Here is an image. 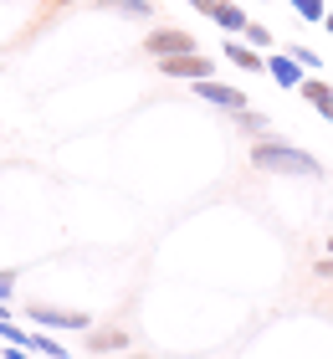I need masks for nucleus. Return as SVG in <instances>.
<instances>
[{"instance_id":"412c9836","label":"nucleus","mask_w":333,"mask_h":359,"mask_svg":"<svg viewBox=\"0 0 333 359\" xmlns=\"http://www.w3.org/2000/svg\"><path fill=\"white\" fill-rule=\"evenodd\" d=\"M6 359H31V354H26V344H6Z\"/></svg>"},{"instance_id":"4468645a","label":"nucleus","mask_w":333,"mask_h":359,"mask_svg":"<svg viewBox=\"0 0 333 359\" xmlns=\"http://www.w3.org/2000/svg\"><path fill=\"white\" fill-rule=\"evenodd\" d=\"M26 349H31V354H52V359H67V349L57 344V339H46V334H31V339H26Z\"/></svg>"},{"instance_id":"20e7f679","label":"nucleus","mask_w":333,"mask_h":359,"mask_svg":"<svg viewBox=\"0 0 333 359\" xmlns=\"http://www.w3.org/2000/svg\"><path fill=\"white\" fill-rule=\"evenodd\" d=\"M195 97H200V103H210V108H226V113H241V108H252L241 88H231V83H215V77L195 83Z\"/></svg>"},{"instance_id":"b1692460","label":"nucleus","mask_w":333,"mask_h":359,"mask_svg":"<svg viewBox=\"0 0 333 359\" xmlns=\"http://www.w3.org/2000/svg\"><path fill=\"white\" fill-rule=\"evenodd\" d=\"M328 252H333V236H328Z\"/></svg>"},{"instance_id":"0eeeda50","label":"nucleus","mask_w":333,"mask_h":359,"mask_svg":"<svg viewBox=\"0 0 333 359\" xmlns=\"http://www.w3.org/2000/svg\"><path fill=\"white\" fill-rule=\"evenodd\" d=\"M266 72H272V83L277 88H303V67H297V62L287 57V52H272V57H266Z\"/></svg>"},{"instance_id":"aec40b11","label":"nucleus","mask_w":333,"mask_h":359,"mask_svg":"<svg viewBox=\"0 0 333 359\" xmlns=\"http://www.w3.org/2000/svg\"><path fill=\"white\" fill-rule=\"evenodd\" d=\"M190 6H195L200 15H215V6H221V0H190Z\"/></svg>"},{"instance_id":"f03ea898","label":"nucleus","mask_w":333,"mask_h":359,"mask_svg":"<svg viewBox=\"0 0 333 359\" xmlns=\"http://www.w3.org/2000/svg\"><path fill=\"white\" fill-rule=\"evenodd\" d=\"M159 72L179 77V83H205V77H215V62L200 52H179V57H159Z\"/></svg>"},{"instance_id":"39448f33","label":"nucleus","mask_w":333,"mask_h":359,"mask_svg":"<svg viewBox=\"0 0 333 359\" xmlns=\"http://www.w3.org/2000/svg\"><path fill=\"white\" fill-rule=\"evenodd\" d=\"M26 313H31V323H36V329H82V334L93 329L88 313H67V308H46V303L26 308Z\"/></svg>"},{"instance_id":"6e6552de","label":"nucleus","mask_w":333,"mask_h":359,"mask_svg":"<svg viewBox=\"0 0 333 359\" xmlns=\"http://www.w3.org/2000/svg\"><path fill=\"white\" fill-rule=\"evenodd\" d=\"M128 334L123 329H88V354H123Z\"/></svg>"},{"instance_id":"f257e3e1","label":"nucleus","mask_w":333,"mask_h":359,"mask_svg":"<svg viewBox=\"0 0 333 359\" xmlns=\"http://www.w3.org/2000/svg\"><path fill=\"white\" fill-rule=\"evenodd\" d=\"M252 165L261 175H287V180H323V159H313L308 149H297L287 139H272L261 134L252 139Z\"/></svg>"},{"instance_id":"9b49d317","label":"nucleus","mask_w":333,"mask_h":359,"mask_svg":"<svg viewBox=\"0 0 333 359\" xmlns=\"http://www.w3.org/2000/svg\"><path fill=\"white\" fill-rule=\"evenodd\" d=\"M231 118H236V128H241V134H252V139H261L266 128H272V118H266V113H252V108L231 113Z\"/></svg>"},{"instance_id":"f8f14e48","label":"nucleus","mask_w":333,"mask_h":359,"mask_svg":"<svg viewBox=\"0 0 333 359\" xmlns=\"http://www.w3.org/2000/svg\"><path fill=\"white\" fill-rule=\"evenodd\" d=\"M88 6H108L118 15H149V11H154V0H88Z\"/></svg>"},{"instance_id":"5701e85b","label":"nucleus","mask_w":333,"mask_h":359,"mask_svg":"<svg viewBox=\"0 0 333 359\" xmlns=\"http://www.w3.org/2000/svg\"><path fill=\"white\" fill-rule=\"evenodd\" d=\"M123 359H154V354H123Z\"/></svg>"},{"instance_id":"1a4fd4ad","label":"nucleus","mask_w":333,"mask_h":359,"mask_svg":"<svg viewBox=\"0 0 333 359\" xmlns=\"http://www.w3.org/2000/svg\"><path fill=\"white\" fill-rule=\"evenodd\" d=\"M226 62H236V67H246V72H266L261 52H257V46H246V41H226Z\"/></svg>"},{"instance_id":"423d86ee","label":"nucleus","mask_w":333,"mask_h":359,"mask_svg":"<svg viewBox=\"0 0 333 359\" xmlns=\"http://www.w3.org/2000/svg\"><path fill=\"white\" fill-rule=\"evenodd\" d=\"M297 93H303V103L318 108L323 123H333V88L323 83V77H303V88H297Z\"/></svg>"},{"instance_id":"a211bd4d","label":"nucleus","mask_w":333,"mask_h":359,"mask_svg":"<svg viewBox=\"0 0 333 359\" xmlns=\"http://www.w3.org/2000/svg\"><path fill=\"white\" fill-rule=\"evenodd\" d=\"M11 292H15V272H0V303H11Z\"/></svg>"},{"instance_id":"6ab92c4d","label":"nucleus","mask_w":333,"mask_h":359,"mask_svg":"<svg viewBox=\"0 0 333 359\" xmlns=\"http://www.w3.org/2000/svg\"><path fill=\"white\" fill-rule=\"evenodd\" d=\"M313 272H318V277H323V283H333V252H328V257H323V262H318V267H313Z\"/></svg>"},{"instance_id":"2eb2a0df","label":"nucleus","mask_w":333,"mask_h":359,"mask_svg":"<svg viewBox=\"0 0 333 359\" xmlns=\"http://www.w3.org/2000/svg\"><path fill=\"white\" fill-rule=\"evenodd\" d=\"M282 52H287V57H292V62H297V67H303V72H308V67H323L313 46H297V41H287V46H282Z\"/></svg>"},{"instance_id":"7ed1b4c3","label":"nucleus","mask_w":333,"mask_h":359,"mask_svg":"<svg viewBox=\"0 0 333 359\" xmlns=\"http://www.w3.org/2000/svg\"><path fill=\"white\" fill-rule=\"evenodd\" d=\"M144 52L149 57H179V52H195V36H190V31H170V26H154V31H149V36H144Z\"/></svg>"},{"instance_id":"ddd939ff","label":"nucleus","mask_w":333,"mask_h":359,"mask_svg":"<svg viewBox=\"0 0 333 359\" xmlns=\"http://www.w3.org/2000/svg\"><path fill=\"white\" fill-rule=\"evenodd\" d=\"M292 11L303 15L308 26H323V15H328V6H323V0H292Z\"/></svg>"},{"instance_id":"4be33fe9","label":"nucleus","mask_w":333,"mask_h":359,"mask_svg":"<svg viewBox=\"0 0 333 359\" xmlns=\"http://www.w3.org/2000/svg\"><path fill=\"white\" fill-rule=\"evenodd\" d=\"M323 31H328V36H333V11H328V15H323Z\"/></svg>"},{"instance_id":"dca6fc26","label":"nucleus","mask_w":333,"mask_h":359,"mask_svg":"<svg viewBox=\"0 0 333 359\" xmlns=\"http://www.w3.org/2000/svg\"><path fill=\"white\" fill-rule=\"evenodd\" d=\"M0 339H6V344H26L31 334H26V329H15V323H11L6 313H0Z\"/></svg>"},{"instance_id":"9d476101","label":"nucleus","mask_w":333,"mask_h":359,"mask_svg":"<svg viewBox=\"0 0 333 359\" xmlns=\"http://www.w3.org/2000/svg\"><path fill=\"white\" fill-rule=\"evenodd\" d=\"M210 21L221 26V31H231V36L252 26V21H246V11H241V6H231V0H221V6H215V15H210Z\"/></svg>"},{"instance_id":"f3484780","label":"nucleus","mask_w":333,"mask_h":359,"mask_svg":"<svg viewBox=\"0 0 333 359\" xmlns=\"http://www.w3.org/2000/svg\"><path fill=\"white\" fill-rule=\"evenodd\" d=\"M246 46L266 52V46H272V31H266V26H246Z\"/></svg>"}]
</instances>
